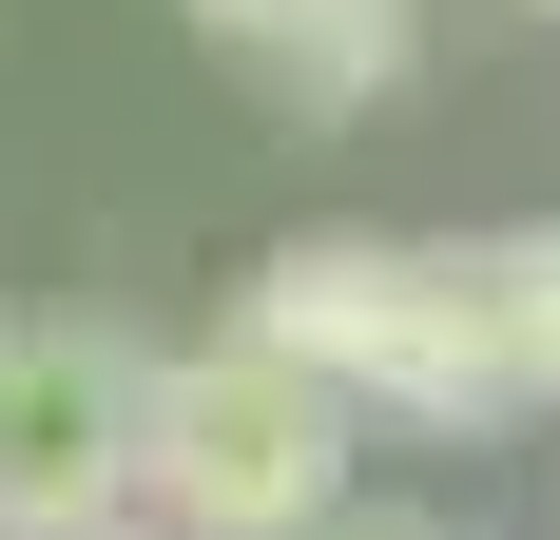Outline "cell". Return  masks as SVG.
Here are the masks:
<instances>
[{"label": "cell", "instance_id": "6da1fadb", "mask_svg": "<svg viewBox=\"0 0 560 540\" xmlns=\"http://www.w3.org/2000/svg\"><path fill=\"white\" fill-rule=\"evenodd\" d=\"M232 348H271L290 386H329L348 425H368V406H387V425H425V444H483V425H522V406H503V348H483V290H464V251H387V232H290V251L252 270Z\"/></svg>", "mask_w": 560, "mask_h": 540}, {"label": "cell", "instance_id": "7a4b0ae2", "mask_svg": "<svg viewBox=\"0 0 560 540\" xmlns=\"http://www.w3.org/2000/svg\"><path fill=\"white\" fill-rule=\"evenodd\" d=\"M136 521L155 540H329L348 521V406L271 348H136Z\"/></svg>", "mask_w": 560, "mask_h": 540}, {"label": "cell", "instance_id": "3957f363", "mask_svg": "<svg viewBox=\"0 0 560 540\" xmlns=\"http://www.w3.org/2000/svg\"><path fill=\"white\" fill-rule=\"evenodd\" d=\"M136 521V328L20 309L0 328V540H97Z\"/></svg>", "mask_w": 560, "mask_h": 540}, {"label": "cell", "instance_id": "277c9868", "mask_svg": "<svg viewBox=\"0 0 560 540\" xmlns=\"http://www.w3.org/2000/svg\"><path fill=\"white\" fill-rule=\"evenodd\" d=\"M252 78H271L290 116H387L406 78H425V20H406V0H290L271 39H252Z\"/></svg>", "mask_w": 560, "mask_h": 540}, {"label": "cell", "instance_id": "5b68a950", "mask_svg": "<svg viewBox=\"0 0 560 540\" xmlns=\"http://www.w3.org/2000/svg\"><path fill=\"white\" fill-rule=\"evenodd\" d=\"M464 290H483L503 406H560V232H464Z\"/></svg>", "mask_w": 560, "mask_h": 540}, {"label": "cell", "instance_id": "8992f818", "mask_svg": "<svg viewBox=\"0 0 560 540\" xmlns=\"http://www.w3.org/2000/svg\"><path fill=\"white\" fill-rule=\"evenodd\" d=\"M174 20H194V39H232V58H252V39H271V20H290V0H174Z\"/></svg>", "mask_w": 560, "mask_h": 540}, {"label": "cell", "instance_id": "52a82bcc", "mask_svg": "<svg viewBox=\"0 0 560 540\" xmlns=\"http://www.w3.org/2000/svg\"><path fill=\"white\" fill-rule=\"evenodd\" d=\"M329 540H464V521H425V502H348Z\"/></svg>", "mask_w": 560, "mask_h": 540}, {"label": "cell", "instance_id": "ba28073f", "mask_svg": "<svg viewBox=\"0 0 560 540\" xmlns=\"http://www.w3.org/2000/svg\"><path fill=\"white\" fill-rule=\"evenodd\" d=\"M97 540H155V521H97Z\"/></svg>", "mask_w": 560, "mask_h": 540}, {"label": "cell", "instance_id": "9c48e42d", "mask_svg": "<svg viewBox=\"0 0 560 540\" xmlns=\"http://www.w3.org/2000/svg\"><path fill=\"white\" fill-rule=\"evenodd\" d=\"M522 20H560V0H522Z\"/></svg>", "mask_w": 560, "mask_h": 540}]
</instances>
